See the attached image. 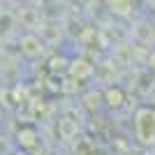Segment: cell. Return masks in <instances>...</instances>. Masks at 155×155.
<instances>
[{
  "label": "cell",
  "mask_w": 155,
  "mask_h": 155,
  "mask_svg": "<svg viewBox=\"0 0 155 155\" xmlns=\"http://www.w3.org/2000/svg\"><path fill=\"white\" fill-rule=\"evenodd\" d=\"M109 7L118 16H130L134 12V0H109Z\"/></svg>",
  "instance_id": "3"
},
{
  "label": "cell",
  "mask_w": 155,
  "mask_h": 155,
  "mask_svg": "<svg viewBox=\"0 0 155 155\" xmlns=\"http://www.w3.org/2000/svg\"><path fill=\"white\" fill-rule=\"evenodd\" d=\"M19 143H21V146H26V148L35 146V143H37V130H35V127L19 130Z\"/></svg>",
  "instance_id": "4"
},
{
  "label": "cell",
  "mask_w": 155,
  "mask_h": 155,
  "mask_svg": "<svg viewBox=\"0 0 155 155\" xmlns=\"http://www.w3.org/2000/svg\"><path fill=\"white\" fill-rule=\"evenodd\" d=\"M58 132L63 134V139H72L77 134V123L70 120V118H60L58 120Z\"/></svg>",
  "instance_id": "5"
},
{
  "label": "cell",
  "mask_w": 155,
  "mask_h": 155,
  "mask_svg": "<svg viewBox=\"0 0 155 155\" xmlns=\"http://www.w3.org/2000/svg\"><path fill=\"white\" fill-rule=\"evenodd\" d=\"M23 44H26V46H23V51H26L28 56H37V53L42 51V44H39L35 37H23Z\"/></svg>",
  "instance_id": "6"
},
{
  "label": "cell",
  "mask_w": 155,
  "mask_h": 155,
  "mask_svg": "<svg viewBox=\"0 0 155 155\" xmlns=\"http://www.w3.org/2000/svg\"><path fill=\"white\" fill-rule=\"evenodd\" d=\"M132 127H134V139L141 146H155V107L141 104L137 107L132 116Z\"/></svg>",
  "instance_id": "1"
},
{
  "label": "cell",
  "mask_w": 155,
  "mask_h": 155,
  "mask_svg": "<svg viewBox=\"0 0 155 155\" xmlns=\"http://www.w3.org/2000/svg\"><path fill=\"white\" fill-rule=\"evenodd\" d=\"M102 100L109 111H120L125 107V91L120 86H107L102 91Z\"/></svg>",
  "instance_id": "2"
},
{
  "label": "cell",
  "mask_w": 155,
  "mask_h": 155,
  "mask_svg": "<svg viewBox=\"0 0 155 155\" xmlns=\"http://www.w3.org/2000/svg\"><path fill=\"white\" fill-rule=\"evenodd\" d=\"M150 63H153V70H155V53L150 56Z\"/></svg>",
  "instance_id": "7"
}]
</instances>
